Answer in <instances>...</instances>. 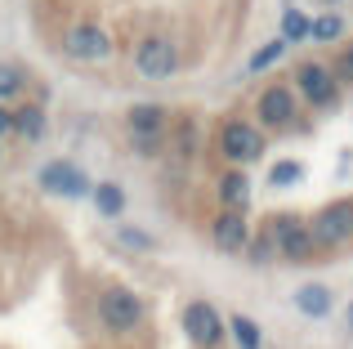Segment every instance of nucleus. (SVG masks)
Returning <instances> with one entry per match:
<instances>
[{
    "label": "nucleus",
    "mask_w": 353,
    "mask_h": 349,
    "mask_svg": "<svg viewBox=\"0 0 353 349\" xmlns=\"http://www.w3.org/2000/svg\"><path fill=\"white\" fill-rule=\"evenodd\" d=\"M215 246L224 255H241L250 246V224H246V210H224L215 219Z\"/></svg>",
    "instance_id": "9b49d317"
},
{
    "label": "nucleus",
    "mask_w": 353,
    "mask_h": 349,
    "mask_svg": "<svg viewBox=\"0 0 353 349\" xmlns=\"http://www.w3.org/2000/svg\"><path fill=\"white\" fill-rule=\"evenodd\" d=\"M117 242H121V246H130V251H152V246H157L152 237L143 233V228H130V224H121V228H117Z\"/></svg>",
    "instance_id": "412c9836"
},
{
    "label": "nucleus",
    "mask_w": 353,
    "mask_h": 349,
    "mask_svg": "<svg viewBox=\"0 0 353 349\" xmlns=\"http://www.w3.org/2000/svg\"><path fill=\"white\" fill-rule=\"evenodd\" d=\"M63 50H68L72 59H81V63H99V59H108V50H112V36H108L103 27H94V23H81V27H72V32L63 36Z\"/></svg>",
    "instance_id": "1a4fd4ad"
},
{
    "label": "nucleus",
    "mask_w": 353,
    "mask_h": 349,
    "mask_svg": "<svg viewBox=\"0 0 353 349\" xmlns=\"http://www.w3.org/2000/svg\"><path fill=\"white\" fill-rule=\"evenodd\" d=\"M282 41H309V18L300 14V9H286L282 14Z\"/></svg>",
    "instance_id": "a211bd4d"
},
{
    "label": "nucleus",
    "mask_w": 353,
    "mask_h": 349,
    "mask_svg": "<svg viewBox=\"0 0 353 349\" xmlns=\"http://www.w3.org/2000/svg\"><path fill=\"white\" fill-rule=\"evenodd\" d=\"M90 197H94L99 215H108V219L125 215V192H121L117 183H99V188H90Z\"/></svg>",
    "instance_id": "dca6fc26"
},
{
    "label": "nucleus",
    "mask_w": 353,
    "mask_h": 349,
    "mask_svg": "<svg viewBox=\"0 0 353 349\" xmlns=\"http://www.w3.org/2000/svg\"><path fill=\"white\" fill-rule=\"evenodd\" d=\"M327 5H336V0H327Z\"/></svg>",
    "instance_id": "bb28decb"
},
{
    "label": "nucleus",
    "mask_w": 353,
    "mask_h": 349,
    "mask_svg": "<svg viewBox=\"0 0 353 349\" xmlns=\"http://www.w3.org/2000/svg\"><path fill=\"white\" fill-rule=\"evenodd\" d=\"M295 86H300V94L309 99L313 108H331L340 99V86H336V72L327 68V63H304L300 72H295Z\"/></svg>",
    "instance_id": "0eeeda50"
},
{
    "label": "nucleus",
    "mask_w": 353,
    "mask_h": 349,
    "mask_svg": "<svg viewBox=\"0 0 353 349\" xmlns=\"http://www.w3.org/2000/svg\"><path fill=\"white\" fill-rule=\"evenodd\" d=\"M41 188L54 192V197H85L90 179L72 166V161H50V166L41 170Z\"/></svg>",
    "instance_id": "9d476101"
},
{
    "label": "nucleus",
    "mask_w": 353,
    "mask_h": 349,
    "mask_svg": "<svg viewBox=\"0 0 353 349\" xmlns=\"http://www.w3.org/2000/svg\"><path fill=\"white\" fill-rule=\"evenodd\" d=\"M183 332H188V341L197 349H215L224 341V318H219V309L210 300H192L183 309Z\"/></svg>",
    "instance_id": "423d86ee"
},
{
    "label": "nucleus",
    "mask_w": 353,
    "mask_h": 349,
    "mask_svg": "<svg viewBox=\"0 0 353 349\" xmlns=\"http://www.w3.org/2000/svg\"><path fill=\"white\" fill-rule=\"evenodd\" d=\"M259 121H264L268 130H295L300 108H295L291 90H286V86H268L264 94H259Z\"/></svg>",
    "instance_id": "6e6552de"
},
{
    "label": "nucleus",
    "mask_w": 353,
    "mask_h": 349,
    "mask_svg": "<svg viewBox=\"0 0 353 349\" xmlns=\"http://www.w3.org/2000/svg\"><path fill=\"white\" fill-rule=\"evenodd\" d=\"M219 152H224L233 166H250V161L264 157V134L246 121H224V130H219Z\"/></svg>",
    "instance_id": "39448f33"
},
{
    "label": "nucleus",
    "mask_w": 353,
    "mask_h": 349,
    "mask_svg": "<svg viewBox=\"0 0 353 349\" xmlns=\"http://www.w3.org/2000/svg\"><path fill=\"white\" fill-rule=\"evenodd\" d=\"M295 309L309 314V318H327L331 314V291L322 287V282H309V287L295 291Z\"/></svg>",
    "instance_id": "2eb2a0df"
},
{
    "label": "nucleus",
    "mask_w": 353,
    "mask_h": 349,
    "mask_svg": "<svg viewBox=\"0 0 353 349\" xmlns=\"http://www.w3.org/2000/svg\"><path fill=\"white\" fill-rule=\"evenodd\" d=\"M349 327H353V305H349Z\"/></svg>",
    "instance_id": "a878e982"
},
{
    "label": "nucleus",
    "mask_w": 353,
    "mask_h": 349,
    "mask_svg": "<svg viewBox=\"0 0 353 349\" xmlns=\"http://www.w3.org/2000/svg\"><path fill=\"white\" fill-rule=\"evenodd\" d=\"M304 228H309L313 246H345L353 237V201H331V206H322Z\"/></svg>",
    "instance_id": "7ed1b4c3"
},
{
    "label": "nucleus",
    "mask_w": 353,
    "mask_h": 349,
    "mask_svg": "<svg viewBox=\"0 0 353 349\" xmlns=\"http://www.w3.org/2000/svg\"><path fill=\"white\" fill-rule=\"evenodd\" d=\"M228 327H233V341H237L241 349H259V327H255V318L233 314V318H228Z\"/></svg>",
    "instance_id": "f3484780"
},
{
    "label": "nucleus",
    "mask_w": 353,
    "mask_h": 349,
    "mask_svg": "<svg viewBox=\"0 0 353 349\" xmlns=\"http://www.w3.org/2000/svg\"><path fill=\"white\" fill-rule=\"evenodd\" d=\"M219 197H224V210H246V201H250L246 170H224L219 174Z\"/></svg>",
    "instance_id": "ddd939ff"
},
{
    "label": "nucleus",
    "mask_w": 353,
    "mask_h": 349,
    "mask_svg": "<svg viewBox=\"0 0 353 349\" xmlns=\"http://www.w3.org/2000/svg\"><path fill=\"white\" fill-rule=\"evenodd\" d=\"M9 134V108H0V139Z\"/></svg>",
    "instance_id": "b1692460"
},
{
    "label": "nucleus",
    "mask_w": 353,
    "mask_h": 349,
    "mask_svg": "<svg viewBox=\"0 0 353 349\" xmlns=\"http://www.w3.org/2000/svg\"><path fill=\"white\" fill-rule=\"evenodd\" d=\"M340 32H345V23H340L336 14H322V18H309V36H313V41H336Z\"/></svg>",
    "instance_id": "6ab92c4d"
},
{
    "label": "nucleus",
    "mask_w": 353,
    "mask_h": 349,
    "mask_svg": "<svg viewBox=\"0 0 353 349\" xmlns=\"http://www.w3.org/2000/svg\"><path fill=\"white\" fill-rule=\"evenodd\" d=\"M125 121H130V134H148V139H161V130H165V108H161V103H134Z\"/></svg>",
    "instance_id": "f8f14e48"
},
{
    "label": "nucleus",
    "mask_w": 353,
    "mask_h": 349,
    "mask_svg": "<svg viewBox=\"0 0 353 349\" xmlns=\"http://www.w3.org/2000/svg\"><path fill=\"white\" fill-rule=\"evenodd\" d=\"M18 90H23V68H14V63H0V99H14Z\"/></svg>",
    "instance_id": "4be33fe9"
},
{
    "label": "nucleus",
    "mask_w": 353,
    "mask_h": 349,
    "mask_svg": "<svg viewBox=\"0 0 353 349\" xmlns=\"http://www.w3.org/2000/svg\"><path fill=\"white\" fill-rule=\"evenodd\" d=\"M340 68H345L349 77H353V45H349V50H345V63H340Z\"/></svg>",
    "instance_id": "393cba45"
},
{
    "label": "nucleus",
    "mask_w": 353,
    "mask_h": 349,
    "mask_svg": "<svg viewBox=\"0 0 353 349\" xmlns=\"http://www.w3.org/2000/svg\"><path fill=\"white\" fill-rule=\"evenodd\" d=\"M264 246L273 255H282V260H309L313 255V237H309V228H304V219L295 215V210H282V215L268 219Z\"/></svg>",
    "instance_id": "f257e3e1"
},
{
    "label": "nucleus",
    "mask_w": 353,
    "mask_h": 349,
    "mask_svg": "<svg viewBox=\"0 0 353 349\" xmlns=\"http://www.w3.org/2000/svg\"><path fill=\"white\" fill-rule=\"evenodd\" d=\"M282 54H286V41H282V36H273V41H268L264 50H255V59H250V72H264V68H273V63L282 59Z\"/></svg>",
    "instance_id": "aec40b11"
},
{
    "label": "nucleus",
    "mask_w": 353,
    "mask_h": 349,
    "mask_svg": "<svg viewBox=\"0 0 353 349\" xmlns=\"http://www.w3.org/2000/svg\"><path fill=\"white\" fill-rule=\"evenodd\" d=\"M300 174H304V166H300V161H277L268 179H273L277 188H291V183H300Z\"/></svg>",
    "instance_id": "5701e85b"
},
{
    "label": "nucleus",
    "mask_w": 353,
    "mask_h": 349,
    "mask_svg": "<svg viewBox=\"0 0 353 349\" xmlns=\"http://www.w3.org/2000/svg\"><path fill=\"white\" fill-rule=\"evenodd\" d=\"M134 68L143 72L148 81H170L179 72V50H174L170 36H143L134 45Z\"/></svg>",
    "instance_id": "f03ea898"
},
{
    "label": "nucleus",
    "mask_w": 353,
    "mask_h": 349,
    "mask_svg": "<svg viewBox=\"0 0 353 349\" xmlns=\"http://www.w3.org/2000/svg\"><path fill=\"white\" fill-rule=\"evenodd\" d=\"M99 318H103L108 332H134V327L143 323V300L125 287H108L103 296H99Z\"/></svg>",
    "instance_id": "20e7f679"
},
{
    "label": "nucleus",
    "mask_w": 353,
    "mask_h": 349,
    "mask_svg": "<svg viewBox=\"0 0 353 349\" xmlns=\"http://www.w3.org/2000/svg\"><path fill=\"white\" fill-rule=\"evenodd\" d=\"M9 130H14V134H23L27 143H36V139L45 134V108H36V103L14 108V112H9Z\"/></svg>",
    "instance_id": "4468645a"
}]
</instances>
